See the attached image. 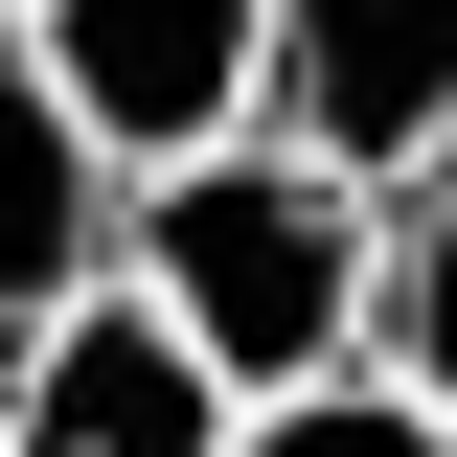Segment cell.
Here are the masks:
<instances>
[{
  "instance_id": "obj_1",
  "label": "cell",
  "mask_w": 457,
  "mask_h": 457,
  "mask_svg": "<svg viewBox=\"0 0 457 457\" xmlns=\"http://www.w3.org/2000/svg\"><path fill=\"white\" fill-rule=\"evenodd\" d=\"M366 275H389L366 183H343L320 137H275V114L206 137V161H137V297H161L252 411L320 389V366H366Z\"/></svg>"
},
{
  "instance_id": "obj_2",
  "label": "cell",
  "mask_w": 457,
  "mask_h": 457,
  "mask_svg": "<svg viewBox=\"0 0 457 457\" xmlns=\"http://www.w3.org/2000/svg\"><path fill=\"white\" fill-rule=\"evenodd\" d=\"M228 435H252V389H228V366H206L137 275H69L46 320H23L0 457H228Z\"/></svg>"
},
{
  "instance_id": "obj_3",
  "label": "cell",
  "mask_w": 457,
  "mask_h": 457,
  "mask_svg": "<svg viewBox=\"0 0 457 457\" xmlns=\"http://www.w3.org/2000/svg\"><path fill=\"white\" fill-rule=\"evenodd\" d=\"M23 46H46V92L92 114V161H206V137H252V92H275V0H23Z\"/></svg>"
},
{
  "instance_id": "obj_4",
  "label": "cell",
  "mask_w": 457,
  "mask_h": 457,
  "mask_svg": "<svg viewBox=\"0 0 457 457\" xmlns=\"http://www.w3.org/2000/svg\"><path fill=\"white\" fill-rule=\"evenodd\" d=\"M275 137H320L343 183H411L457 137V0H275Z\"/></svg>"
},
{
  "instance_id": "obj_5",
  "label": "cell",
  "mask_w": 457,
  "mask_h": 457,
  "mask_svg": "<svg viewBox=\"0 0 457 457\" xmlns=\"http://www.w3.org/2000/svg\"><path fill=\"white\" fill-rule=\"evenodd\" d=\"M92 252H114V161H92V114L46 92V46L0 23V343L46 320Z\"/></svg>"
},
{
  "instance_id": "obj_6",
  "label": "cell",
  "mask_w": 457,
  "mask_h": 457,
  "mask_svg": "<svg viewBox=\"0 0 457 457\" xmlns=\"http://www.w3.org/2000/svg\"><path fill=\"white\" fill-rule=\"evenodd\" d=\"M366 343H389V389L457 435V137L411 161V228H389V275H366Z\"/></svg>"
},
{
  "instance_id": "obj_7",
  "label": "cell",
  "mask_w": 457,
  "mask_h": 457,
  "mask_svg": "<svg viewBox=\"0 0 457 457\" xmlns=\"http://www.w3.org/2000/svg\"><path fill=\"white\" fill-rule=\"evenodd\" d=\"M228 457H457V435H435L411 389H366V366H320V389H275V411H252Z\"/></svg>"
},
{
  "instance_id": "obj_8",
  "label": "cell",
  "mask_w": 457,
  "mask_h": 457,
  "mask_svg": "<svg viewBox=\"0 0 457 457\" xmlns=\"http://www.w3.org/2000/svg\"><path fill=\"white\" fill-rule=\"evenodd\" d=\"M0 23H23V0H0Z\"/></svg>"
}]
</instances>
